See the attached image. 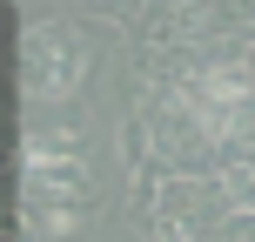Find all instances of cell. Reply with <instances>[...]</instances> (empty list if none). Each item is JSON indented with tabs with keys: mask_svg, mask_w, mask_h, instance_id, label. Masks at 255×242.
I'll use <instances>...</instances> for the list:
<instances>
[{
	"mask_svg": "<svg viewBox=\"0 0 255 242\" xmlns=\"http://www.w3.org/2000/svg\"><path fill=\"white\" fill-rule=\"evenodd\" d=\"M249 94H255L249 67H208V74L188 81L181 101H188V115L202 121L208 141H222V135H249Z\"/></svg>",
	"mask_w": 255,
	"mask_h": 242,
	"instance_id": "1",
	"label": "cell"
}]
</instances>
